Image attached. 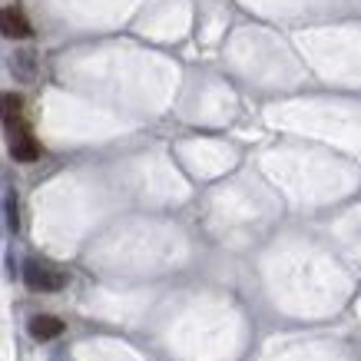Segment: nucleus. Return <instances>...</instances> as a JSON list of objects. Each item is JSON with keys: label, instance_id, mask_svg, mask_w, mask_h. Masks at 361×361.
I'll return each mask as SVG.
<instances>
[{"label": "nucleus", "instance_id": "obj_2", "mask_svg": "<svg viewBox=\"0 0 361 361\" xmlns=\"http://www.w3.org/2000/svg\"><path fill=\"white\" fill-rule=\"evenodd\" d=\"M11 156L17 163H37L40 159V142L33 140V133L27 126L11 133Z\"/></svg>", "mask_w": 361, "mask_h": 361}, {"label": "nucleus", "instance_id": "obj_6", "mask_svg": "<svg viewBox=\"0 0 361 361\" xmlns=\"http://www.w3.org/2000/svg\"><path fill=\"white\" fill-rule=\"evenodd\" d=\"M11 73L20 80V83H30V80L37 77V54H33V50H13Z\"/></svg>", "mask_w": 361, "mask_h": 361}, {"label": "nucleus", "instance_id": "obj_7", "mask_svg": "<svg viewBox=\"0 0 361 361\" xmlns=\"http://www.w3.org/2000/svg\"><path fill=\"white\" fill-rule=\"evenodd\" d=\"M0 216H4V226H7V232H17V229H20V216H17V196H13V192H7V196H4V202H0Z\"/></svg>", "mask_w": 361, "mask_h": 361}, {"label": "nucleus", "instance_id": "obj_1", "mask_svg": "<svg viewBox=\"0 0 361 361\" xmlns=\"http://www.w3.org/2000/svg\"><path fill=\"white\" fill-rule=\"evenodd\" d=\"M23 282L30 292H60L66 285V275L56 269H47L40 262H27L23 265Z\"/></svg>", "mask_w": 361, "mask_h": 361}, {"label": "nucleus", "instance_id": "obj_5", "mask_svg": "<svg viewBox=\"0 0 361 361\" xmlns=\"http://www.w3.org/2000/svg\"><path fill=\"white\" fill-rule=\"evenodd\" d=\"M0 120H4V126L11 133L27 126V123H23V99L17 97V93H4V97H0Z\"/></svg>", "mask_w": 361, "mask_h": 361}, {"label": "nucleus", "instance_id": "obj_4", "mask_svg": "<svg viewBox=\"0 0 361 361\" xmlns=\"http://www.w3.org/2000/svg\"><path fill=\"white\" fill-rule=\"evenodd\" d=\"M27 329H30V335L37 341H54V338H60V335H63L66 325L56 315H33Z\"/></svg>", "mask_w": 361, "mask_h": 361}, {"label": "nucleus", "instance_id": "obj_3", "mask_svg": "<svg viewBox=\"0 0 361 361\" xmlns=\"http://www.w3.org/2000/svg\"><path fill=\"white\" fill-rule=\"evenodd\" d=\"M0 33L20 40V37H30L33 27H30V20L23 17L20 7H4V11H0Z\"/></svg>", "mask_w": 361, "mask_h": 361}]
</instances>
